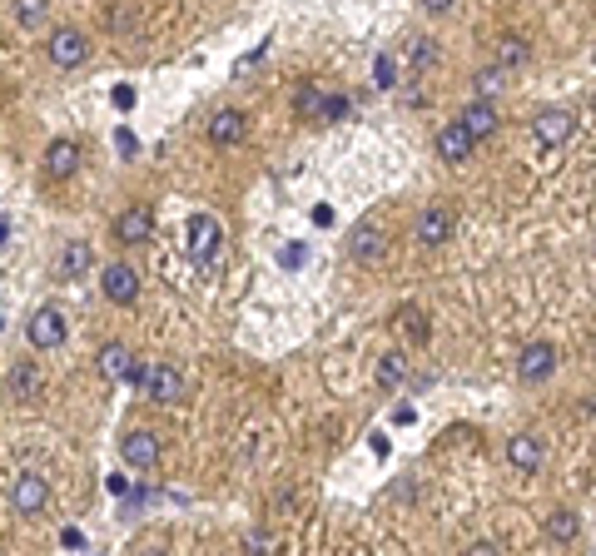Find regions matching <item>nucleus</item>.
Segmentation results:
<instances>
[{"label": "nucleus", "instance_id": "obj_1", "mask_svg": "<svg viewBox=\"0 0 596 556\" xmlns=\"http://www.w3.org/2000/svg\"><path fill=\"white\" fill-rule=\"evenodd\" d=\"M219 239H224V229H219L214 214H194V219L184 224V249H189V259H194L204 274L219 269Z\"/></svg>", "mask_w": 596, "mask_h": 556}, {"label": "nucleus", "instance_id": "obj_2", "mask_svg": "<svg viewBox=\"0 0 596 556\" xmlns=\"http://www.w3.org/2000/svg\"><path fill=\"white\" fill-rule=\"evenodd\" d=\"M25 333H30V343H35V348H60L70 328H65V313H60L55 303H45V308H35V313H30Z\"/></svg>", "mask_w": 596, "mask_h": 556}, {"label": "nucleus", "instance_id": "obj_3", "mask_svg": "<svg viewBox=\"0 0 596 556\" xmlns=\"http://www.w3.org/2000/svg\"><path fill=\"white\" fill-rule=\"evenodd\" d=\"M45 502H50V487H45V477H35V472H20V477L10 482V512H20V517H35Z\"/></svg>", "mask_w": 596, "mask_h": 556}, {"label": "nucleus", "instance_id": "obj_4", "mask_svg": "<svg viewBox=\"0 0 596 556\" xmlns=\"http://www.w3.org/2000/svg\"><path fill=\"white\" fill-rule=\"evenodd\" d=\"M517 373H522V383L552 378V373H557V348H552V343H527L522 358H517Z\"/></svg>", "mask_w": 596, "mask_h": 556}, {"label": "nucleus", "instance_id": "obj_5", "mask_svg": "<svg viewBox=\"0 0 596 556\" xmlns=\"http://www.w3.org/2000/svg\"><path fill=\"white\" fill-rule=\"evenodd\" d=\"M85 55H90V40H85L80 30H55V35H50V60H55L60 70L85 65Z\"/></svg>", "mask_w": 596, "mask_h": 556}, {"label": "nucleus", "instance_id": "obj_6", "mask_svg": "<svg viewBox=\"0 0 596 556\" xmlns=\"http://www.w3.org/2000/svg\"><path fill=\"white\" fill-rule=\"evenodd\" d=\"M532 135H537V144L557 149V144L572 139V115H567V110H542V115L532 120Z\"/></svg>", "mask_w": 596, "mask_h": 556}, {"label": "nucleus", "instance_id": "obj_7", "mask_svg": "<svg viewBox=\"0 0 596 556\" xmlns=\"http://www.w3.org/2000/svg\"><path fill=\"white\" fill-rule=\"evenodd\" d=\"M100 288H105L115 303H135V298H140V274H135L130 264H110V269L100 274Z\"/></svg>", "mask_w": 596, "mask_h": 556}, {"label": "nucleus", "instance_id": "obj_8", "mask_svg": "<svg viewBox=\"0 0 596 556\" xmlns=\"http://www.w3.org/2000/svg\"><path fill=\"white\" fill-rule=\"evenodd\" d=\"M120 452H125V462H130V467H140V472H149V467L159 462V437L140 427V432H130V437L120 442Z\"/></svg>", "mask_w": 596, "mask_h": 556}, {"label": "nucleus", "instance_id": "obj_9", "mask_svg": "<svg viewBox=\"0 0 596 556\" xmlns=\"http://www.w3.org/2000/svg\"><path fill=\"white\" fill-rule=\"evenodd\" d=\"M472 149H477V139L467 135L457 120L438 130V159H447V164H462V159H472Z\"/></svg>", "mask_w": 596, "mask_h": 556}, {"label": "nucleus", "instance_id": "obj_10", "mask_svg": "<svg viewBox=\"0 0 596 556\" xmlns=\"http://www.w3.org/2000/svg\"><path fill=\"white\" fill-rule=\"evenodd\" d=\"M149 234H154V214L140 209V204H135V209H125V214L115 219V239H120V244H145Z\"/></svg>", "mask_w": 596, "mask_h": 556}, {"label": "nucleus", "instance_id": "obj_11", "mask_svg": "<svg viewBox=\"0 0 596 556\" xmlns=\"http://www.w3.org/2000/svg\"><path fill=\"white\" fill-rule=\"evenodd\" d=\"M5 388H10V398H15V403H35V398H40V368L20 358V363L10 368Z\"/></svg>", "mask_w": 596, "mask_h": 556}, {"label": "nucleus", "instance_id": "obj_12", "mask_svg": "<svg viewBox=\"0 0 596 556\" xmlns=\"http://www.w3.org/2000/svg\"><path fill=\"white\" fill-rule=\"evenodd\" d=\"M447 239H452V214H447V209H423V214H418V244L438 249Z\"/></svg>", "mask_w": 596, "mask_h": 556}, {"label": "nucleus", "instance_id": "obj_13", "mask_svg": "<svg viewBox=\"0 0 596 556\" xmlns=\"http://www.w3.org/2000/svg\"><path fill=\"white\" fill-rule=\"evenodd\" d=\"M457 125H462L472 139H487L492 130H497V110H492V100H472V105L457 115Z\"/></svg>", "mask_w": 596, "mask_h": 556}, {"label": "nucleus", "instance_id": "obj_14", "mask_svg": "<svg viewBox=\"0 0 596 556\" xmlns=\"http://www.w3.org/2000/svg\"><path fill=\"white\" fill-rule=\"evenodd\" d=\"M383 229H373V224H363V229H353V239H348V254L358 259V264H378L383 259Z\"/></svg>", "mask_w": 596, "mask_h": 556}, {"label": "nucleus", "instance_id": "obj_15", "mask_svg": "<svg viewBox=\"0 0 596 556\" xmlns=\"http://www.w3.org/2000/svg\"><path fill=\"white\" fill-rule=\"evenodd\" d=\"M135 363H140V358H135L125 343H105V348H100V373H105V378H115V383H120V378L130 383Z\"/></svg>", "mask_w": 596, "mask_h": 556}, {"label": "nucleus", "instance_id": "obj_16", "mask_svg": "<svg viewBox=\"0 0 596 556\" xmlns=\"http://www.w3.org/2000/svg\"><path fill=\"white\" fill-rule=\"evenodd\" d=\"M145 393L154 398V403H179V393H184V383H179V368H169V363H154Z\"/></svg>", "mask_w": 596, "mask_h": 556}, {"label": "nucleus", "instance_id": "obj_17", "mask_svg": "<svg viewBox=\"0 0 596 556\" xmlns=\"http://www.w3.org/2000/svg\"><path fill=\"white\" fill-rule=\"evenodd\" d=\"M507 457H512L517 472H537V467H542V442H537L532 432H517V437L507 442Z\"/></svg>", "mask_w": 596, "mask_h": 556}, {"label": "nucleus", "instance_id": "obj_18", "mask_svg": "<svg viewBox=\"0 0 596 556\" xmlns=\"http://www.w3.org/2000/svg\"><path fill=\"white\" fill-rule=\"evenodd\" d=\"M75 164H80V149H75V139H55V144L45 149V169H50L55 179H70V174H75Z\"/></svg>", "mask_w": 596, "mask_h": 556}, {"label": "nucleus", "instance_id": "obj_19", "mask_svg": "<svg viewBox=\"0 0 596 556\" xmlns=\"http://www.w3.org/2000/svg\"><path fill=\"white\" fill-rule=\"evenodd\" d=\"M244 135H249V120H244L239 110H219L214 125H209V139H214V144H239Z\"/></svg>", "mask_w": 596, "mask_h": 556}, {"label": "nucleus", "instance_id": "obj_20", "mask_svg": "<svg viewBox=\"0 0 596 556\" xmlns=\"http://www.w3.org/2000/svg\"><path fill=\"white\" fill-rule=\"evenodd\" d=\"M90 259H95V249H90L85 239H70V244L60 249V278H80L90 269Z\"/></svg>", "mask_w": 596, "mask_h": 556}, {"label": "nucleus", "instance_id": "obj_21", "mask_svg": "<svg viewBox=\"0 0 596 556\" xmlns=\"http://www.w3.org/2000/svg\"><path fill=\"white\" fill-rule=\"evenodd\" d=\"M373 378H378V388H398V383L408 378V358H403V353H383Z\"/></svg>", "mask_w": 596, "mask_h": 556}, {"label": "nucleus", "instance_id": "obj_22", "mask_svg": "<svg viewBox=\"0 0 596 556\" xmlns=\"http://www.w3.org/2000/svg\"><path fill=\"white\" fill-rule=\"evenodd\" d=\"M10 15L30 30V25H40V20L50 15V0H10Z\"/></svg>", "mask_w": 596, "mask_h": 556}, {"label": "nucleus", "instance_id": "obj_23", "mask_svg": "<svg viewBox=\"0 0 596 556\" xmlns=\"http://www.w3.org/2000/svg\"><path fill=\"white\" fill-rule=\"evenodd\" d=\"M522 60H527V40L522 35H502L497 40V70L502 65H522Z\"/></svg>", "mask_w": 596, "mask_h": 556}, {"label": "nucleus", "instance_id": "obj_24", "mask_svg": "<svg viewBox=\"0 0 596 556\" xmlns=\"http://www.w3.org/2000/svg\"><path fill=\"white\" fill-rule=\"evenodd\" d=\"M547 537L552 542H577V512H552L547 517Z\"/></svg>", "mask_w": 596, "mask_h": 556}, {"label": "nucleus", "instance_id": "obj_25", "mask_svg": "<svg viewBox=\"0 0 596 556\" xmlns=\"http://www.w3.org/2000/svg\"><path fill=\"white\" fill-rule=\"evenodd\" d=\"M323 95H318V85H298V115L303 120H323Z\"/></svg>", "mask_w": 596, "mask_h": 556}, {"label": "nucleus", "instance_id": "obj_26", "mask_svg": "<svg viewBox=\"0 0 596 556\" xmlns=\"http://www.w3.org/2000/svg\"><path fill=\"white\" fill-rule=\"evenodd\" d=\"M408 60H413V65H418V70H428V65H433V60H438V50H433V40H423V35H418V40H413V45H408Z\"/></svg>", "mask_w": 596, "mask_h": 556}, {"label": "nucleus", "instance_id": "obj_27", "mask_svg": "<svg viewBox=\"0 0 596 556\" xmlns=\"http://www.w3.org/2000/svg\"><path fill=\"white\" fill-rule=\"evenodd\" d=\"M373 80H378V90H393L398 80H393V55H378L373 60Z\"/></svg>", "mask_w": 596, "mask_h": 556}, {"label": "nucleus", "instance_id": "obj_28", "mask_svg": "<svg viewBox=\"0 0 596 556\" xmlns=\"http://www.w3.org/2000/svg\"><path fill=\"white\" fill-rule=\"evenodd\" d=\"M497 85H502V70H477V100L497 95Z\"/></svg>", "mask_w": 596, "mask_h": 556}, {"label": "nucleus", "instance_id": "obj_29", "mask_svg": "<svg viewBox=\"0 0 596 556\" xmlns=\"http://www.w3.org/2000/svg\"><path fill=\"white\" fill-rule=\"evenodd\" d=\"M244 552H249V556H269V552H274V542H269V537H259V532H249V537H244Z\"/></svg>", "mask_w": 596, "mask_h": 556}, {"label": "nucleus", "instance_id": "obj_30", "mask_svg": "<svg viewBox=\"0 0 596 556\" xmlns=\"http://www.w3.org/2000/svg\"><path fill=\"white\" fill-rule=\"evenodd\" d=\"M348 115V100L343 95H328V105H323V120H343Z\"/></svg>", "mask_w": 596, "mask_h": 556}, {"label": "nucleus", "instance_id": "obj_31", "mask_svg": "<svg viewBox=\"0 0 596 556\" xmlns=\"http://www.w3.org/2000/svg\"><path fill=\"white\" fill-rule=\"evenodd\" d=\"M462 556H502V547H497V542H472Z\"/></svg>", "mask_w": 596, "mask_h": 556}, {"label": "nucleus", "instance_id": "obj_32", "mask_svg": "<svg viewBox=\"0 0 596 556\" xmlns=\"http://www.w3.org/2000/svg\"><path fill=\"white\" fill-rule=\"evenodd\" d=\"M110 100H115V110H130V105H135V90H130V85H120Z\"/></svg>", "mask_w": 596, "mask_h": 556}, {"label": "nucleus", "instance_id": "obj_33", "mask_svg": "<svg viewBox=\"0 0 596 556\" xmlns=\"http://www.w3.org/2000/svg\"><path fill=\"white\" fill-rule=\"evenodd\" d=\"M303 259H308V249H303V244H289V249H284V264H289V269L303 264Z\"/></svg>", "mask_w": 596, "mask_h": 556}, {"label": "nucleus", "instance_id": "obj_34", "mask_svg": "<svg viewBox=\"0 0 596 556\" xmlns=\"http://www.w3.org/2000/svg\"><path fill=\"white\" fill-rule=\"evenodd\" d=\"M115 149H120V154H135V135H130V130H120V135H115Z\"/></svg>", "mask_w": 596, "mask_h": 556}, {"label": "nucleus", "instance_id": "obj_35", "mask_svg": "<svg viewBox=\"0 0 596 556\" xmlns=\"http://www.w3.org/2000/svg\"><path fill=\"white\" fill-rule=\"evenodd\" d=\"M313 224H318V229H323V224H333V209H328V204H318V209H313Z\"/></svg>", "mask_w": 596, "mask_h": 556}, {"label": "nucleus", "instance_id": "obj_36", "mask_svg": "<svg viewBox=\"0 0 596 556\" xmlns=\"http://www.w3.org/2000/svg\"><path fill=\"white\" fill-rule=\"evenodd\" d=\"M418 5H423V10H433V15H443V10L452 5V0H418Z\"/></svg>", "mask_w": 596, "mask_h": 556}, {"label": "nucleus", "instance_id": "obj_37", "mask_svg": "<svg viewBox=\"0 0 596 556\" xmlns=\"http://www.w3.org/2000/svg\"><path fill=\"white\" fill-rule=\"evenodd\" d=\"M592 110H596V95H592Z\"/></svg>", "mask_w": 596, "mask_h": 556}, {"label": "nucleus", "instance_id": "obj_38", "mask_svg": "<svg viewBox=\"0 0 596 556\" xmlns=\"http://www.w3.org/2000/svg\"><path fill=\"white\" fill-rule=\"evenodd\" d=\"M592 348H596V338H592Z\"/></svg>", "mask_w": 596, "mask_h": 556}]
</instances>
